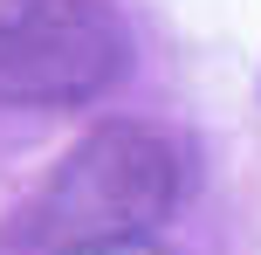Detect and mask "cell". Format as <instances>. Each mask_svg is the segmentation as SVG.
<instances>
[{
    "mask_svg": "<svg viewBox=\"0 0 261 255\" xmlns=\"http://www.w3.org/2000/svg\"><path fill=\"white\" fill-rule=\"evenodd\" d=\"M172 207H179V152L151 124L110 118L62 152L55 179L35 200V235L48 242V255L83 242H130L158 235Z\"/></svg>",
    "mask_w": 261,
    "mask_h": 255,
    "instance_id": "obj_1",
    "label": "cell"
},
{
    "mask_svg": "<svg viewBox=\"0 0 261 255\" xmlns=\"http://www.w3.org/2000/svg\"><path fill=\"white\" fill-rule=\"evenodd\" d=\"M124 55L110 0H41L0 28V104H90L124 76Z\"/></svg>",
    "mask_w": 261,
    "mask_h": 255,
    "instance_id": "obj_2",
    "label": "cell"
},
{
    "mask_svg": "<svg viewBox=\"0 0 261 255\" xmlns=\"http://www.w3.org/2000/svg\"><path fill=\"white\" fill-rule=\"evenodd\" d=\"M55 255H172L158 235H130V242H83V248H55Z\"/></svg>",
    "mask_w": 261,
    "mask_h": 255,
    "instance_id": "obj_3",
    "label": "cell"
},
{
    "mask_svg": "<svg viewBox=\"0 0 261 255\" xmlns=\"http://www.w3.org/2000/svg\"><path fill=\"white\" fill-rule=\"evenodd\" d=\"M28 7H41V0H0V28H14V21H21Z\"/></svg>",
    "mask_w": 261,
    "mask_h": 255,
    "instance_id": "obj_4",
    "label": "cell"
}]
</instances>
